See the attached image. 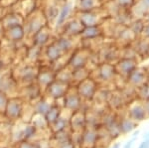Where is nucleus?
<instances>
[{
	"label": "nucleus",
	"mask_w": 149,
	"mask_h": 148,
	"mask_svg": "<svg viewBox=\"0 0 149 148\" xmlns=\"http://www.w3.org/2000/svg\"><path fill=\"white\" fill-rule=\"evenodd\" d=\"M77 17L81 21L84 27H93V26H100L104 22L107 17H109L107 11L103 6L100 8L93 9L90 11L76 12Z\"/></svg>",
	"instance_id": "f257e3e1"
},
{
	"label": "nucleus",
	"mask_w": 149,
	"mask_h": 148,
	"mask_svg": "<svg viewBox=\"0 0 149 148\" xmlns=\"http://www.w3.org/2000/svg\"><path fill=\"white\" fill-rule=\"evenodd\" d=\"M46 25H48V22L42 9L36 8L30 15H28L24 19L23 26H26V28H23L25 31V35H28L32 38L38 31Z\"/></svg>",
	"instance_id": "f03ea898"
},
{
	"label": "nucleus",
	"mask_w": 149,
	"mask_h": 148,
	"mask_svg": "<svg viewBox=\"0 0 149 148\" xmlns=\"http://www.w3.org/2000/svg\"><path fill=\"white\" fill-rule=\"evenodd\" d=\"M91 53H92V51L86 47L76 48L72 52V56L70 57L67 66L71 70H76V69L86 67V64L91 59Z\"/></svg>",
	"instance_id": "7ed1b4c3"
},
{
	"label": "nucleus",
	"mask_w": 149,
	"mask_h": 148,
	"mask_svg": "<svg viewBox=\"0 0 149 148\" xmlns=\"http://www.w3.org/2000/svg\"><path fill=\"white\" fill-rule=\"evenodd\" d=\"M126 116L135 121L136 123H139L143 121L144 119L148 118L147 111L145 109V106H144V101H140L139 99H132L130 102L127 104V111Z\"/></svg>",
	"instance_id": "20e7f679"
},
{
	"label": "nucleus",
	"mask_w": 149,
	"mask_h": 148,
	"mask_svg": "<svg viewBox=\"0 0 149 148\" xmlns=\"http://www.w3.org/2000/svg\"><path fill=\"white\" fill-rule=\"evenodd\" d=\"M98 89V83L93 78L88 77L77 85L76 90L81 99L93 101Z\"/></svg>",
	"instance_id": "39448f33"
},
{
	"label": "nucleus",
	"mask_w": 149,
	"mask_h": 148,
	"mask_svg": "<svg viewBox=\"0 0 149 148\" xmlns=\"http://www.w3.org/2000/svg\"><path fill=\"white\" fill-rule=\"evenodd\" d=\"M95 72H97V77L93 78V80L97 83L112 82L117 76L114 65L110 63H100L95 67Z\"/></svg>",
	"instance_id": "423d86ee"
},
{
	"label": "nucleus",
	"mask_w": 149,
	"mask_h": 148,
	"mask_svg": "<svg viewBox=\"0 0 149 148\" xmlns=\"http://www.w3.org/2000/svg\"><path fill=\"white\" fill-rule=\"evenodd\" d=\"M4 114L7 118L11 120H16L20 118L23 114V101L20 97H11L8 99L6 107L4 109Z\"/></svg>",
	"instance_id": "0eeeda50"
},
{
	"label": "nucleus",
	"mask_w": 149,
	"mask_h": 148,
	"mask_svg": "<svg viewBox=\"0 0 149 148\" xmlns=\"http://www.w3.org/2000/svg\"><path fill=\"white\" fill-rule=\"evenodd\" d=\"M113 65L117 75L127 79L131 72L137 67V61L135 59L119 58Z\"/></svg>",
	"instance_id": "6e6552de"
},
{
	"label": "nucleus",
	"mask_w": 149,
	"mask_h": 148,
	"mask_svg": "<svg viewBox=\"0 0 149 148\" xmlns=\"http://www.w3.org/2000/svg\"><path fill=\"white\" fill-rule=\"evenodd\" d=\"M63 99H64V106L67 109H69L70 111L73 113V111L81 109V104H83V99H81V97L79 95L76 89L70 88Z\"/></svg>",
	"instance_id": "1a4fd4ad"
},
{
	"label": "nucleus",
	"mask_w": 149,
	"mask_h": 148,
	"mask_svg": "<svg viewBox=\"0 0 149 148\" xmlns=\"http://www.w3.org/2000/svg\"><path fill=\"white\" fill-rule=\"evenodd\" d=\"M69 89H70L69 83L55 80L45 90H46L48 97H52L54 99H63Z\"/></svg>",
	"instance_id": "9d476101"
},
{
	"label": "nucleus",
	"mask_w": 149,
	"mask_h": 148,
	"mask_svg": "<svg viewBox=\"0 0 149 148\" xmlns=\"http://www.w3.org/2000/svg\"><path fill=\"white\" fill-rule=\"evenodd\" d=\"M61 28L63 29L62 35L69 36V37H77V36L81 35V33L83 32L85 27H84L81 22L76 16L74 18L68 19V20L66 21V23H65Z\"/></svg>",
	"instance_id": "9b49d317"
},
{
	"label": "nucleus",
	"mask_w": 149,
	"mask_h": 148,
	"mask_svg": "<svg viewBox=\"0 0 149 148\" xmlns=\"http://www.w3.org/2000/svg\"><path fill=\"white\" fill-rule=\"evenodd\" d=\"M146 82H147V70L138 67H136L126 79V83L134 89L141 87Z\"/></svg>",
	"instance_id": "f8f14e48"
},
{
	"label": "nucleus",
	"mask_w": 149,
	"mask_h": 148,
	"mask_svg": "<svg viewBox=\"0 0 149 148\" xmlns=\"http://www.w3.org/2000/svg\"><path fill=\"white\" fill-rule=\"evenodd\" d=\"M69 125L71 126L74 132H81L86 127V111L81 110V109L73 111V114L69 121Z\"/></svg>",
	"instance_id": "ddd939ff"
},
{
	"label": "nucleus",
	"mask_w": 149,
	"mask_h": 148,
	"mask_svg": "<svg viewBox=\"0 0 149 148\" xmlns=\"http://www.w3.org/2000/svg\"><path fill=\"white\" fill-rule=\"evenodd\" d=\"M0 23H1L2 27H3V30H5L11 27H15V26L23 25L24 18L21 15H19L18 13L12 11L5 14V15L1 16Z\"/></svg>",
	"instance_id": "4468645a"
},
{
	"label": "nucleus",
	"mask_w": 149,
	"mask_h": 148,
	"mask_svg": "<svg viewBox=\"0 0 149 148\" xmlns=\"http://www.w3.org/2000/svg\"><path fill=\"white\" fill-rule=\"evenodd\" d=\"M97 145V129L93 127H86L81 131V146L92 148Z\"/></svg>",
	"instance_id": "2eb2a0df"
},
{
	"label": "nucleus",
	"mask_w": 149,
	"mask_h": 148,
	"mask_svg": "<svg viewBox=\"0 0 149 148\" xmlns=\"http://www.w3.org/2000/svg\"><path fill=\"white\" fill-rule=\"evenodd\" d=\"M36 80H37V83L39 85L41 89H42V87L46 89L53 81L56 80V72L50 68H47L46 70L42 71L38 70V75Z\"/></svg>",
	"instance_id": "dca6fc26"
},
{
	"label": "nucleus",
	"mask_w": 149,
	"mask_h": 148,
	"mask_svg": "<svg viewBox=\"0 0 149 148\" xmlns=\"http://www.w3.org/2000/svg\"><path fill=\"white\" fill-rule=\"evenodd\" d=\"M107 102L109 104V106L112 110L120 109L123 106H127V104H128L121 90H116L115 92H112L109 95Z\"/></svg>",
	"instance_id": "f3484780"
},
{
	"label": "nucleus",
	"mask_w": 149,
	"mask_h": 148,
	"mask_svg": "<svg viewBox=\"0 0 149 148\" xmlns=\"http://www.w3.org/2000/svg\"><path fill=\"white\" fill-rule=\"evenodd\" d=\"M2 36L5 38V40L12 43L21 41L25 37V31H24L23 25H19L5 29L3 31V35Z\"/></svg>",
	"instance_id": "a211bd4d"
},
{
	"label": "nucleus",
	"mask_w": 149,
	"mask_h": 148,
	"mask_svg": "<svg viewBox=\"0 0 149 148\" xmlns=\"http://www.w3.org/2000/svg\"><path fill=\"white\" fill-rule=\"evenodd\" d=\"M50 39H51V28L49 27V25H46L32 37V45L44 47L45 45L48 44Z\"/></svg>",
	"instance_id": "6ab92c4d"
},
{
	"label": "nucleus",
	"mask_w": 149,
	"mask_h": 148,
	"mask_svg": "<svg viewBox=\"0 0 149 148\" xmlns=\"http://www.w3.org/2000/svg\"><path fill=\"white\" fill-rule=\"evenodd\" d=\"M65 55H67L61 48L59 47V45L57 44L56 40H54L51 44H49L46 48V57L48 59V61L50 63H55L56 61H58L60 58H62Z\"/></svg>",
	"instance_id": "aec40b11"
},
{
	"label": "nucleus",
	"mask_w": 149,
	"mask_h": 148,
	"mask_svg": "<svg viewBox=\"0 0 149 148\" xmlns=\"http://www.w3.org/2000/svg\"><path fill=\"white\" fill-rule=\"evenodd\" d=\"M38 75V70L32 65H26L23 69L20 70L19 73V77H20V81L25 83L26 85L31 83H34Z\"/></svg>",
	"instance_id": "412c9836"
},
{
	"label": "nucleus",
	"mask_w": 149,
	"mask_h": 148,
	"mask_svg": "<svg viewBox=\"0 0 149 148\" xmlns=\"http://www.w3.org/2000/svg\"><path fill=\"white\" fill-rule=\"evenodd\" d=\"M103 0H77L76 12L90 11L103 6Z\"/></svg>",
	"instance_id": "4be33fe9"
},
{
	"label": "nucleus",
	"mask_w": 149,
	"mask_h": 148,
	"mask_svg": "<svg viewBox=\"0 0 149 148\" xmlns=\"http://www.w3.org/2000/svg\"><path fill=\"white\" fill-rule=\"evenodd\" d=\"M18 90V83L13 77L9 75H5L0 79V90L7 94L8 92Z\"/></svg>",
	"instance_id": "5701e85b"
},
{
	"label": "nucleus",
	"mask_w": 149,
	"mask_h": 148,
	"mask_svg": "<svg viewBox=\"0 0 149 148\" xmlns=\"http://www.w3.org/2000/svg\"><path fill=\"white\" fill-rule=\"evenodd\" d=\"M134 43H136V47L132 48L140 57L144 59L149 58V38H143V39H136Z\"/></svg>",
	"instance_id": "b1692460"
},
{
	"label": "nucleus",
	"mask_w": 149,
	"mask_h": 148,
	"mask_svg": "<svg viewBox=\"0 0 149 148\" xmlns=\"http://www.w3.org/2000/svg\"><path fill=\"white\" fill-rule=\"evenodd\" d=\"M118 122H119V129H120V133L123 135L128 134V133L132 132V131L135 129V127L138 124V123H136L135 121H133L132 119L129 118L128 116L119 118Z\"/></svg>",
	"instance_id": "393cba45"
},
{
	"label": "nucleus",
	"mask_w": 149,
	"mask_h": 148,
	"mask_svg": "<svg viewBox=\"0 0 149 148\" xmlns=\"http://www.w3.org/2000/svg\"><path fill=\"white\" fill-rule=\"evenodd\" d=\"M72 11V4L66 3L64 6H62L60 8L59 14H58V17L56 19V27L61 28L62 26L66 23V21L69 19V15Z\"/></svg>",
	"instance_id": "a878e982"
},
{
	"label": "nucleus",
	"mask_w": 149,
	"mask_h": 148,
	"mask_svg": "<svg viewBox=\"0 0 149 148\" xmlns=\"http://www.w3.org/2000/svg\"><path fill=\"white\" fill-rule=\"evenodd\" d=\"M102 36V27L100 26H93V27H85L83 32L81 33L80 37L83 40H88L93 39V38H97Z\"/></svg>",
	"instance_id": "bb28decb"
},
{
	"label": "nucleus",
	"mask_w": 149,
	"mask_h": 148,
	"mask_svg": "<svg viewBox=\"0 0 149 148\" xmlns=\"http://www.w3.org/2000/svg\"><path fill=\"white\" fill-rule=\"evenodd\" d=\"M41 90L42 89L39 87L38 83H31L26 85V87H24L23 92H24V95H26V99L33 101V99H37L38 97H40Z\"/></svg>",
	"instance_id": "cd10ccee"
},
{
	"label": "nucleus",
	"mask_w": 149,
	"mask_h": 148,
	"mask_svg": "<svg viewBox=\"0 0 149 148\" xmlns=\"http://www.w3.org/2000/svg\"><path fill=\"white\" fill-rule=\"evenodd\" d=\"M61 110L62 109H61V107H60V106H58V104H51L49 110H48L47 113L44 115L48 124L52 125L53 123L60 117V115H61Z\"/></svg>",
	"instance_id": "c85d7f7f"
},
{
	"label": "nucleus",
	"mask_w": 149,
	"mask_h": 148,
	"mask_svg": "<svg viewBox=\"0 0 149 148\" xmlns=\"http://www.w3.org/2000/svg\"><path fill=\"white\" fill-rule=\"evenodd\" d=\"M91 76V71H88L86 69V67H84V68H80V69H76V70H73V82L80 83L81 81L86 80Z\"/></svg>",
	"instance_id": "c756f323"
},
{
	"label": "nucleus",
	"mask_w": 149,
	"mask_h": 148,
	"mask_svg": "<svg viewBox=\"0 0 149 148\" xmlns=\"http://www.w3.org/2000/svg\"><path fill=\"white\" fill-rule=\"evenodd\" d=\"M51 104H49L46 99H40L39 101H37L34 106V111L35 113L41 114V115H45L47 113V111L49 110Z\"/></svg>",
	"instance_id": "7c9ffc66"
},
{
	"label": "nucleus",
	"mask_w": 149,
	"mask_h": 148,
	"mask_svg": "<svg viewBox=\"0 0 149 148\" xmlns=\"http://www.w3.org/2000/svg\"><path fill=\"white\" fill-rule=\"evenodd\" d=\"M136 97L140 101H145L149 99V82L143 83L141 87L136 89Z\"/></svg>",
	"instance_id": "2f4dec72"
},
{
	"label": "nucleus",
	"mask_w": 149,
	"mask_h": 148,
	"mask_svg": "<svg viewBox=\"0 0 149 148\" xmlns=\"http://www.w3.org/2000/svg\"><path fill=\"white\" fill-rule=\"evenodd\" d=\"M68 125H69L68 119L63 118V117L60 116V117L52 124V127H53V129H54L55 132H60V131L66 130V128L68 127Z\"/></svg>",
	"instance_id": "473e14b6"
},
{
	"label": "nucleus",
	"mask_w": 149,
	"mask_h": 148,
	"mask_svg": "<svg viewBox=\"0 0 149 148\" xmlns=\"http://www.w3.org/2000/svg\"><path fill=\"white\" fill-rule=\"evenodd\" d=\"M36 132H37V127H36L34 124H33V125H27L25 127V129L23 130V132H22L23 138L25 140L31 139L32 137L35 136Z\"/></svg>",
	"instance_id": "72a5a7b5"
},
{
	"label": "nucleus",
	"mask_w": 149,
	"mask_h": 148,
	"mask_svg": "<svg viewBox=\"0 0 149 148\" xmlns=\"http://www.w3.org/2000/svg\"><path fill=\"white\" fill-rule=\"evenodd\" d=\"M115 4L122 9H131L135 4V0H112Z\"/></svg>",
	"instance_id": "f704fd0d"
},
{
	"label": "nucleus",
	"mask_w": 149,
	"mask_h": 148,
	"mask_svg": "<svg viewBox=\"0 0 149 148\" xmlns=\"http://www.w3.org/2000/svg\"><path fill=\"white\" fill-rule=\"evenodd\" d=\"M17 148H39V145L37 143H31L28 140L24 139L23 141H20L18 143Z\"/></svg>",
	"instance_id": "c9c22d12"
},
{
	"label": "nucleus",
	"mask_w": 149,
	"mask_h": 148,
	"mask_svg": "<svg viewBox=\"0 0 149 148\" xmlns=\"http://www.w3.org/2000/svg\"><path fill=\"white\" fill-rule=\"evenodd\" d=\"M8 99L9 97H7V94L0 90V113H1L2 110H3V113H4V109H5V107H6Z\"/></svg>",
	"instance_id": "e433bc0d"
},
{
	"label": "nucleus",
	"mask_w": 149,
	"mask_h": 148,
	"mask_svg": "<svg viewBox=\"0 0 149 148\" xmlns=\"http://www.w3.org/2000/svg\"><path fill=\"white\" fill-rule=\"evenodd\" d=\"M59 146H60V148H76V145L74 144V142L72 139L62 143V144H60Z\"/></svg>",
	"instance_id": "4c0bfd02"
},
{
	"label": "nucleus",
	"mask_w": 149,
	"mask_h": 148,
	"mask_svg": "<svg viewBox=\"0 0 149 148\" xmlns=\"http://www.w3.org/2000/svg\"><path fill=\"white\" fill-rule=\"evenodd\" d=\"M141 36L143 38H149V24H144L143 30L141 32Z\"/></svg>",
	"instance_id": "58836bf2"
},
{
	"label": "nucleus",
	"mask_w": 149,
	"mask_h": 148,
	"mask_svg": "<svg viewBox=\"0 0 149 148\" xmlns=\"http://www.w3.org/2000/svg\"><path fill=\"white\" fill-rule=\"evenodd\" d=\"M136 138H137V136H133L131 138L129 141H127V143L125 145H124V147L123 148H131L132 147V145H133V143L135 142V140H136Z\"/></svg>",
	"instance_id": "ea45409f"
},
{
	"label": "nucleus",
	"mask_w": 149,
	"mask_h": 148,
	"mask_svg": "<svg viewBox=\"0 0 149 148\" xmlns=\"http://www.w3.org/2000/svg\"><path fill=\"white\" fill-rule=\"evenodd\" d=\"M138 148H149V138L148 139H145V141L141 143Z\"/></svg>",
	"instance_id": "a19ab883"
},
{
	"label": "nucleus",
	"mask_w": 149,
	"mask_h": 148,
	"mask_svg": "<svg viewBox=\"0 0 149 148\" xmlns=\"http://www.w3.org/2000/svg\"><path fill=\"white\" fill-rule=\"evenodd\" d=\"M144 106H145V109H146V111H147L148 117H149V99H148V101H144Z\"/></svg>",
	"instance_id": "79ce46f5"
},
{
	"label": "nucleus",
	"mask_w": 149,
	"mask_h": 148,
	"mask_svg": "<svg viewBox=\"0 0 149 148\" xmlns=\"http://www.w3.org/2000/svg\"><path fill=\"white\" fill-rule=\"evenodd\" d=\"M144 20L146 21V23L145 24H149V12H147V13H146V15L144 16Z\"/></svg>",
	"instance_id": "37998d69"
},
{
	"label": "nucleus",
	"mask_w": 149,
	"mask_h": 148,
	"mask_svg": "<svg viewBox=\"0 0 149 148\" xmlns=\"http://www.w3.org/2000/svg\"><path fill=\"white\" fill-rule=\"evenodd\" d=\"M142 1L144 2V4H145V5L149 8V0H142Z\"/></svg>",
	"instance_id": "c03bdc74"
},
{
	"label": "nucleus",
	"mask_w": 149,
	"mask_h": 148,
	"mask_svg": "<svg viewBox=\"0 0 149 148\" xmlns=\"http://www.w3.org/2000/svg\"><path fill=\"white\" fill-rule=\"evenodd\" d=\"M3 27H2V25H1V23H0V35H3Z\"/></svg>",
	"instance_id": "a18cd8bd"
},
{
	"label": "nucleus",
	"mask_w": 149,
	"mask_h": 148,
	"mask_svg": "<svg viewBox=\"0 0 149 148\" xmlns=\"http://www.w3.org/2000/svg\"><path fill=\"white\" fill-rule=\"evenodd\" d=\"M119 147H120V145H119L118 143H115V144L111 148H119Z\"/></svg>",
	"instance_id": "49530a36"
},
{
	"label": "nucleus",
	"mask_w": 149,
	"mask_h": 148,
	"mask_svg": "<svg viewBox=\"0 0 149 148\" xmlns=\"http://www.w3.org/2000/svg\"><path fill=\"white\" fill-rule=\"evenodd\" d=\"M147 82H149V71H147Z\"/></svg>",
	"instance_id": "de8ad7c7"
}]
</instances>
